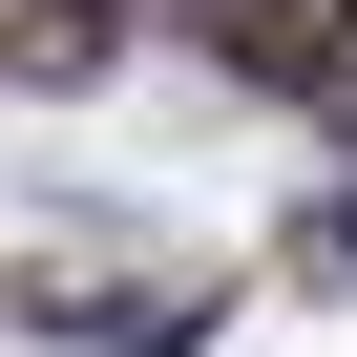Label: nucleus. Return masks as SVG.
I'll return each instance as SVG.
<instances>
[{"label": "nucleus", "instance_id": "f03ea898", "mask_svg": "<svg viewBox=\"0 0 357 357\" xmlns=\"http://www.w3.org/2000/svg\"><path fill=\"white\" fill-rule=\"evenodd\" d=\"M190 43L231 84H294V105H357V0H190Z\"/></svg>", "mask_w": 357, "mask_h": 357}, {"label": "nucleus", "instance_id": "f257e3e1", "mask_svg": "<svg viewBox=\"0 0 357 357\" xmlns=\"http://www.w3.org/2000/svg\"><path fill=\"white\" fill-rule=\"evenodd\" d=\"M0 336H63V357H190L211 294H190V273H126V294H105V273H0Z\"/></svg>", "mask_w": 357, "mask_h": 357}]
</instances>
